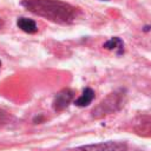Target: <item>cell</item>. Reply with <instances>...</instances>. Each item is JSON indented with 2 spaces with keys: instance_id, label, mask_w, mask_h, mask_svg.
<instances>
[{
  "instance_id": "obj_1",
  "label": "cell",
  "mask_w": 151,
  "mask_h": 151,
  "mask_svg": "<svg viewBox=\"0 0 151 151\" xmlns=\"http://www.w3.org/2000/svg\"><path fill=\"white\" fill-rule=\"evenodd\" d=\"M21 6L33 14L58 24H70L76 19V8L60 0H22Z\"/></svg>"
},
{
  "instance_id": "obj_2",
  "label": "cell",
  "mask_w": 151,
  "mask_h": 151,
  "mask_svg": "<svg viewBox=\"0 0 151 151\" xmlns=\"http://www.w3.org/2000/svg\"><path fill=\"white\" fill-rule=\"evenodd\" d=\"M123 97L124 96L118 92H114V93H111L110 96H107L96 109H93V111H92L93 117L98 118L104 114H109L111 112L117 111L123 104Z\"/></svg>"
},
{
  "instance_id": "obj_3",
  "label": "cell",
  "mask_w": 151,
  "mask_h": 151,
  "mask_svg": "<svg viewBox=\"0 0 151 151\" xmlns=\"http://www.w3.org/2000/svg\"><path fill=\"white\" fill-rule=\"evenodd\" d=\"M79 151H127V146L124 143L106 142V143L83 146L79 149Z\"/></svg>"
},
{
  "instance_id": "obj_4",
  "label": "cell",
  "mask_w": 151,
  "mask_h": 151,
  "mask_svg": "<svg viewBox=\"0 0 151 151\" xmlns=\"http://www.w3.org/2000/svg\"><path fill=\"white\" fill-rule=\"evenodd\" d=\"M74 96V92L70 88H64L60 92H58L53 99V109L55 111H61L68 106V104L72 101Z\"/></svg>"
},
{
  "instance_id": "obj_5",
  "label": "cell",
  "mask_w": 151,
  "mask_h": 151,
  "mask_svg": "<svg viewBox=\"0 0 151 151\" xmlns=\"http://www.w3.org/2000/svg\"><path fill=\"white\" fill-rule=\"evenodd\" d=\"M17 25L18 27L26 32V33H35L38 31V26H37V22L33 20V19H28V18H25V17H20L18 18L17 20Z\"/></svg>"
},
{
  "instance_id": "obj_6",
  "label": "cell",
  "mask_w": 151,
  "mask_h": 151,
  "mask_svg": "<svg viewBox=\"0 0 151 151\" xmlns=\"http://www.w3.org/2000/svg\"><path fill=\"white\" fill-rule=\"evenodd\" d=\"M93 99H94V91L91 87H86V88H84L81 96L74 100V104L79 107H85V106L90 105Z\"/></svg>"
},
{
  "instance_id": "obj_7",
  "label": "cell",
  "mask_w": 151,
  "mask_h": 151,
  "mask_svg": "<svg viewBox=\"0 0 151 151\" xmlns=\"http://www.w3.org/2000/svg\"><path fill=\"white\" fill-rule=\"evenodd\" d=\"M103 47L106 50H116L117 54L124 53V41L118 37H113V38L109 39L106 42H104Z\"/></svg>"
},
{
  "instance_id": "obj_8",
  "label": "cell",
  "mask_w": 151,
  "mask_h": 151,
  "mask_svg": "<svg viewBox=\"0 0 151 151\" xmlns=\"http://www.w3.org/2000/svg\"><path fill=\"white\" fill-rule=\"evenodd\" d=\"M0 66H1V61H0Z\"/></svg>"
},
{
  "instance_id": "obj_9",
  "label": "cell",
  "mask_w": 151,
  "mask_h": 151,
  "mask_svg": "<svg viewBox=\"0 0 151 151\" xmlns=\"http://www.w3.org/2000/svg\"><path fill=\"white\" fill-rule=\"evenodd\" d=\"M106 1H107V0H106Z\"/></svg>"
}]
</instances>
